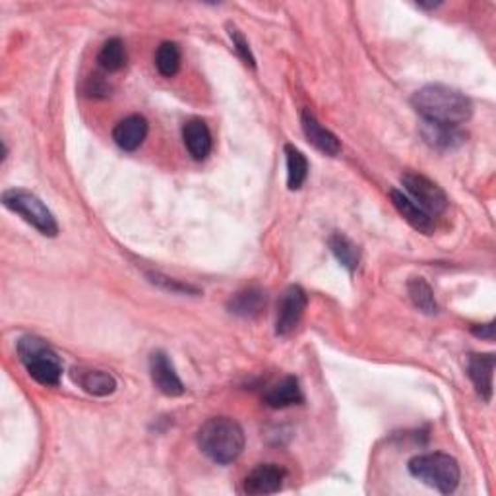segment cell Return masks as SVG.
Returning a JSON list of instances; mask_svg holds the SVG:
<instances>
[{"instance_id": "cell-7", "label": "cell", "mask_w": 496, "mask_h": 496, "mask_svg": "<svg viewBox=\"0 0 496 496\" xmlns=\"http://www.w3.org/2000/svg\"><path fill=\"white\" fill-rule=\"evenodd\" d=\"M307 309V293L299 286H291L278 302V320H276V333L278 336H289V333L299 326V322L305 315Z\"/></svg>"}, {"instance_id": "cell-3", "label": "cell", "mask_w": 496, "mask_h": 496, "mask_svg": "<svg viewBox=\"0 0 496 496\" xmlns=\"http://www.w3.org/2000/svg\"><path fill=\"white\" fill-rule=\"evenodd\" d=\"M18 357L27 374L42 386H58L63 377V362L49 343L37 336H24L18 340Z\"/></svg>"}, {"instance_id": "cell-17", "label": "cell", "mask_w": 496, "mask_h": 496, "mask_svg": "<svg viewBox=\"0 0 496 496\" xmlns=\"http://www.w3.org/2000/svg\"><path fill=\"white\" fill-rule=\"evenodd\" d=\"M231 315L240 318H255L266 309V293L258 287H248L235 293L227 302Z\"/></svg>"}, {"instance_id": "cell-24", "label": "cell", "mask_w": 496, "mask_h": 496, "mask_svg": "<svg viewBox=\"0 0 496 496\" xmlns=\"http://www.w3.org/2000/svg\"><path fill=\"white\" fill-rule=\"evenodd\" d=\"M227 27H229V37H231V42H233V47H235V50H237V55L242 60H245V65H248L250 68H255L256 66V60H255V55H252L250 45H248V42L245 39V35H242L235 26H227Z\"/></svg>"}, {"instance_id": "cell-2", "label": "cell", "mask_w": 496, "mask_h": 496, "mask_svg": "<svg viewBox=\"0 0 496 496\" xmlns=\"http://www.w3.org/2000/svg\"><path fill=\"white\" fill-rule=\"evenodd\" d=\"M198 448L214 463L229 465L245 450V431L231 417H211L198 431Z\"/></svg>"}, {"instance_id": "cell-16", "label": "cell", "mask_w": 496, "mask_h": 496, "mask_svg": "<svg viewBox=\"0 0 496 496\" xmlns=\"http://www.w3.org/2000/svg\"><path fill=\"white\" fill-rule=\"evenodd\" d=\"M302 400H305V396H302V390L295 377H286L283 380L273 384V386H270V390L264 393L266 406L273 409L299 406V403H302Z\"/></svg>"}, {"instance_id": "cell-18", "label": "cell", "mask_w": 496, "mask_h": 496, "mask_svg": "<svg viewBox=\"0 0 496 496\" xmlns=\"http://www.w3.org/2000/svg\"><path fill=\"white\" fill-rule=\"evenodd\" d=\"M421 134L429 146L439 149H454L460 148L465 141V134L458 126H444V125H431L424 123L421 128Z\"/></svg>"}, {"instance_id": "cell-22", "label": "cell", "mask_w": 496, "mask_h": 496, "mask_svg": "<svg viewBox=\"0 0 496 496\" xmlns=\"http://www.w3.org/2000/svg\"><path fill=\"white\" fill-rule=\"evenodd\" d=\"M408 293L413 301V305L417 307L424 315H437L439 305L434 299V293L431 286L423 278H413L408 283Z\"/></svg>"}, {"instance_id": "cell-6", "label": "cell", "mask_w": 496, "mask_h": 496, "mask_svg": "<svg viewBox=\"0 0 496 496\" xmlns=\"http://www.w3.org/2000/svg\"><path fill=\"white\" fill-rule=\"evenodd\" d=\"M401 185H403V188H406L408 196L419 208L427 211L429 216L434 217V216H440L446 211V208H448L446 192H444L437 182L431 180L429 177L408 171V173L401 175Z\"/></svg>"}, {"instance_id": "cell-19", "label": "cell", "mask_w": 496, "mask_h": 496, "mask_svg": "<svg viewBox=\"0 0 496 496\" xmlns=\"http://www.w3.org/2000/svg\"><path fill=\"white\" fill-rule=\"evenodd\" d=\"M328 245L343 268H347L349 271L357 270L361 262V250L349 237L343 235V233H333L328 239Z\"/></svg>"}, {"instance_id": "cell-8", "label": "cell", "mask_w": 496, "mask_h": 496, "mask_svg": "<svg viewBox=\"0 0 496 496\" xmlns=\"http://www.w3.org/2000/svg\"><path fill=\"white\" fill-rule=\"evenodd\" d=\"M149 377H151V382H154V386L161 393H164V396L177 398V396H182V393H185V386H182V382H180L179 374L173 367V362H171V359H169L165 351L151 353Z\"/></svg>"}, {"instance_id": "cell-1", "label": "cell", "mask_w": 496, "mask_h": 496, "mask_svg": "<svg viewBox=\"0 0 496 496\" xmlns=\"http://www.w3.org/2000/svg\"><path fill=\"white\" fill-rule=\"evenodd\" d=\"M411 105L424 123L460 126L473 115L471 99L460 89L442 84H429L415 91Z\"/></svg>"}, {"instance_id": "cell-10", "label": "cell", "mask_w": 496, "mask_h": 496, "mask_svg": "<svg viewBox=\"0 0 496 496\" xmlns=\"http://www.w3.org/2000/svg\"><path fill=\"white\" fill-rule=\"evenodd\" d=\"M301 125H302V133H305L307 140L315 146L318 151H322L324 156L336 157L341 151V144L338 136L330 133L326 126H322L317 117L310 113V111H302L301 115Z\"/></svg>"}, {"instance_id": "cell-21", "label": "cell", "mask_w": 496, "mask_h": 496, "mask_svg": "<svg viewBox=\"0 0 496 496\" xmlns=\"http://www.w3.org/2000/svg\"><path fill=\"white\" fill-rule=\"evenodd\" d=\"M126 49L125 43L120 42L118 37L109 39L105 42V45L101 47L99 55H97V63L99 66L107 70V72H118V70H123L126 65Z\"/></svg>"}, {"instance_id": "cell-11", "label": "cell", "mask_w": 496, "mask_h": 496, "mask_svg": "<svg viewBox=\"0 0 496 496\" xmlns=\"http://www.w3.org/2000/svg\"><path fill=\"white\" fill-rule=\"evenodd\" d=\"M182 140H185L187 151L192 159L204 161L211 154L214 140H211L210 128L202 118H190L188 123L182 126Z\"/></svg>"}, {"instance_id": "cell-5", "label": "cell", "mask_w": 496, "mask_h": 496, "mask_svg": "<svg viewBox=\"0 0 496 496\" xmlns=\"http://www.w3.org/2000/svg\"><path fill=\"white\" fill-rule=\"evenodd\" d=\"M3 204L34 225L45 237L58 235V224L50 210L43 204L42 198H37L34 192H27L22 188H10L3 195Z\"/></svg>"}, {"instance_id": "cell-25", "label": "cell", "mask_w": 496, "mask_h": 496, "mask_svg": "<svg viewBox=\"0 0 496 496\" xmlns=\"http://www.w3.org/2000/svg\"><path fill=\"white\" fill-rule=\"evenodd\" d=\"M473 336H477L481 340H489L492 341L494 340V322H489V324H485V326H473Z\"/></svg>"}, {"instance_id": "cell-23", "label": "cell", "mask_w": 496, "mask_h": 496, "mask_svg": "<svg viewBox=\"0 0 496 496\" xmlns=\"http://www.w3.org/2000/svg\"><path fill=\"white\" fill-rule=\"evenodd\" d=\"M157 72L165 78H173L180 68V49L177 43H161L156 53Z\"/></svg>"}, {"instance_id": "cell-13", "label": "cell", "mask_w": 496, "mask_h": 496, "mask_svg": "<svg viewBox=\"0 0 496 496\" xmlns=\"http://www.w3.org/2000/svg\"><path fill=\"white\" fill-rule=\"evenodd\" d=\"M148 120L141 115H130L120 120L113 130L115 144L125 151H136L148 138Z\"/></svg>"}, {"instance_id": "cell-9", "label": "cell", "mask_w": 496, "mask_h": 496, "mask_svg": "<svg viewBox=\"0 0 496 496\" xmlns=\"http://www.w3.org/2000/svg\"><path fill=\"white\" fill-rule=\"evenodd\" d=\"M286 475L287 473L281 468V465L262 463L247 475L245 485H242V491L252 496L276 494L281 491L283 481H286Z\"/></svg>"}, {"instance_id": "cell-4", "label": "cell", "mask_w": 496, "mask_h": 496, "mask_svg": "<svg viewBox=\"0 0 496 496\" xmlns=\"http://www.w3.org/2000/svg\"><path fill=\"white\" fill-rule=\"evenodd\" d=\"M408 469L415 479L429 485L442 494H450L460 485V465L450 454L432 452L421 454L409 460Z\"/></svg>"}, {"instance_id": "cell-12", "label": "cell", "mask_w": 496, "mask_h": 496, "mask_svg": "<svg viewBox=\"0 0 496 496\" xmlns=\"http://www.w3.org/2000/svg\"><path fill=\"white\" fill-rule=\"evenodd\" d=\"M74 384H78L80 388L84 392H88L89 396H111L117 390V380L113 374H109L105 370H97V369H72L70 372Z\"/></svg>"}, {"instance_id": "cell-14", "label": "cell", "mask_w": 496, "mask_h": 496, "mask_svg": "<svg viewBox=\"0 0 496 496\" xmlns=\"http://www.w3.org/2000/svg\"><path fill=\"white\" fill-rule=\"evenodd\" d=\"M390 200H392L393 208L400 211V216L406 219L413 229L424 233V235H431V233L434 231L432 216H429L427 211L415 204L408 195H403V192H400V190H390Z\"/></svg>"}, {"instance_id": "cell-15", "label": "cell", "mask_w": 496, "mask_h": 496, "mask_svg": "<svg viewBox=\"0 0 496 496\" xmlns=\"http://www.w3.org/2000/svg\"><path fill=\"white\" fill-rule=\"evenodd\" d=\"M492 372H494V355L483 353V355H471L468 361V374L479 396L489 401L492 396Z\"/></svg>"}, {"instance_id": "cell-20", "label": "cell", "mask_w": 496, "mask_h": 496, "mask_svg": "<svg viewBox=\"0 0 496 496\" xmlns=\"http://www.w3.org/2000/svg\"><path fill=\"white\" fill-rule=\"evenodd\" d=\"M286 157H287V187L289 190H299L305 185L309 177V161L301 149L295 146H286Z\"/></svg>"}]
</instances>
